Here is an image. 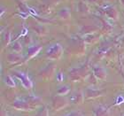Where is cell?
Wrapping results in <instances>:
<instances>
[{
	"mask_svg": "<svg viewBox=\"0 0 124 116\" xmlns=\"http://www.w3.org/2000/svg\"><path fill=\"white\" fill-rule=\"evenodd\" d=\"M63 53V47L60 44H54L47 49L46 55L47 57L51 59H60Z\"/></svg>",
	"mask_w": 124,
	"mask_h": 116,
	"instance_id": "1",
	"label": "cell"
},
{
	"mask_svg": "<svg viewBox=\"0 0 124 116\" xmlns=\"http://www.w3.org/2000/svg\"><path fill=\"white\" fill-rule=\"evenodd\" d=\"M87 74V68L85 67H76L70 70V76L73 81L80 80Z\"/></svg>",
	"mask_w": 124,
	"mask_h": 116,
	"instance_id": "2",
	"label": "cell"
},
{
	"mask_svg": "<svg viewBox=\"0 0 124 116\" xmlns=\"http://www.w3.org/2000/svg\"><path fill=\"white\" fill-rule=\"evenodd\" d=\"M101 9H102L103 13H105L107 17L113 19V20H117L118 17H119L118 11H117L116 8L114 7V6H113V5H103V6L101 7Z\"/></svg>",
	"mask_w": 124,
	"mask_h": 116,
	"instance_id": "3",
	"label": "cell"
},
{
	"mask_svg": "<svg viewBox=\"0 0 124 116\" xmlns=\"http://www.w3.org/2000/svg\"><path fill=\"white\" fill-rule=\"evenodd\" d=\"M13 75H15L18 79L21 80L22 85L25 88H27V89H31L32 88L33 83H32V82H31V80L29 79V77L28 76L27 74H24V73L20 72V71H14Z\"/></svg>",
	"mask_w": 124,
	"mask_h": 116,
	"instance_id": "4",
	"label": "cell"
},
{
	"mask_svg": "<svg viewBox=\"0 0 124 116\" xmlns=\"http://www.w3.org/2000/svg\"><path fill=\"white\" fill-rule=\"evenodd\" d=\"M93 74L98 79L104 80L106 78V71L105 68L101 67H96L93 68Z\"/></svg>",
	"mask_w": 124,
	"mask_h": 116,
	"instance_id": "5",
	"label": "cell"
},
{
	"mask_svg": "<svg viewBox=\"0 0 124 116\" xmlns=\"http://www.w3.org/2000/svg\"><path fill=\"white\" fill-rule=\"evenodd\" d=\"M13 106L17 109H21V110H28L29 109V103L23 99H16L13 103Z\"/></svg>",
	"mask_w": 124,
	"mask_h": 116,
	"instance_id": "6",
	"label": "cell"
},
{
	"mask_svg": "<svg viewBox=\"0 0 124 116\" xmlns=\"http://www.w3.org/2000/svg\"><path fill=\"white\" fill-rule=\"evenodd\" d=\"M42 50V46L40 45H31L28 48V55L29 58H33L38 54L39 52Z\"/></svg>",
	"mask_w": 124,
	"mask_h": 116,
	"instance_id": "7",
	"label": "cell"
},
{
	"mask_svg": "<svg viewBox=\"0 0 124 116\" xmlns=\"http://www.w3.org/2000/svg\"><path fill=\"white\" fill-rule=\"evenodd\" d=\"M58 14H59V16H60L61 19L67 20V19H69L70 16H71V12H70L69 8L63 7L59 11V13H58Z\"/></svg>",
	"mask_w": 124,
	"mask_h": 116,
	"instance_id": "8",
	"label": "cell"
},
{
	"mask_svg": "<svg viewBox=\"0 0 124 116\" xmlns=\"http://www.w3.org/2000/svg\"><path fill=\"white\" fill-rule=\"evenodd\" d=\"M22 59V57L19 53H10L8 55L7 60L9 62H13V63H15V62L21 61Z\"/></svg>",
	"mask_w": 124,
	"mask_h": 116,
	"instance_id": "9",
	"label": "cell"
},
{
	"mask_svg": "<svg viewBox=\"0 0 124 116\" xmlns=\"http://www.w3.org/2000/svg\"><path fill=\"white\" fill-rule=\"evenodd\" d=\"M109 112L106 108H105L104 106H100L98 107L96 113V116H109Z\"/></svg>",
	"mask_w": 124,
	"mask_h": 116,
	"instance_id": "10",
	"label": "cell"
},
{
	"mask_svg": "<svg viewBox=\"0 0 124 116\" xmlns=\"http://www.w3.org/2000/svg\"><path fill=\"white\" fill-rule=\"evenodd\" d=\"M68 92H69V87L66 85L61 86V87H60L59 90H58V93H59L60 95H66V94H67Z\"/></svg>",
	"mask_w": 124,
	"mask_h": 116,
	"instance_id": "11",
	"label": "cell"
},
{
	"mask_svg": "<svg viewBox=\"0 0 124 116\" xmlns=\"http://www.w3.org/2000/svg\"><path fill=\"white\" fill-rule=\"evenodd\" d=\"M13 50L16 53H19V52H21L22 51V46H21V44L20 42H15L14 44H13Z\"/></svg>",
	"mask_w": 124,
	"mask_h": 116,
	"instance_id": "12",
	"label": "cell"
},
{
	"mask_svg": "<svg viewBox=\"0 0 124 116\" xmlns=\"http://www.w3.org/2000/svg\"><path fill=\"white\" fill-rule=\"evenodd\" d=\"M5 84L7 86H9V87H14V86H15V83H14L13 79L11 77L10 75H7V76L5 77Z\"/></svg>",
	"mask_w": 124,
	"mask_h": 116,
	"instance_id": "13",
	"label": "cell"
},
{
	"mask_svg": "<svg viewBox=\"0 0 124 116\" xmlns=\"http://www.w3.org/2000/svg\"><path fill=\"white\" fill-rule=\"evenodd\" d=\"M11 42V34L10 32H6V33H5V36H4V37H3V44L4 45H7V44H9V43Z\"/></svg>",
	"mask_w": 124,
	"mask_h": 116,
	"instance_id": "14",
	"label": "cell"
},
{
	"mask_svg": "<svg viewBox=\"0 0 124 116\" xmlns=\"http://www.w3.org/2000/svg\"><path fill=\"white\" fill-rule=\"evenodd\" d=\"M99 94H100L99 90H94L92 89H88L87 90V96H89V97H97Z\"/></svg>",
	"mask_w": 124,
	"mask_h": 116,
	"instance_id": "15",
	"label": "cell"
},
{
	"mask_svg": "<svg viewBox=\"0 0 124 116\" xmlns=\"http://www.w3.org/2000/svg\"><path fill=\"white\" fill-rule=\"evenodd\" d=\"M88 10H89V8L85 3H80V4H79V11L85 13L86 11H88Z\"/></svg>",
	"mask_w": 124,
	"mask_h": 116,
	"instance_id": "16",
	"label": "cell"
},
{
	"mask_svg": "<svg viewBox=\"0 0 124 116\" xmlns=\"http://www.w3.org/2000/svg\"><path fill=\"white\" fill-rule=\"evenodd\" d=\"M44 5H57L60 2V0H43Z\"/></svg>",
	"mask_w": 124,
	"mask_h": 116,
	"instance_id": "17",
	"label": "cell"
},
{
	"mask_svg": "<svg viewBox=\"0 0 124 116\" xmlns=\"http://www.w3.org/2000/svg\"><path fill=\"white\" fill-rule=\"evenodd\" d=\"M36 116H48V111L45 108H44Z\"/></svg>",
	"mask_w": 124,
	"mask_h": 116,
	"instance_id": "18",
	"label": "cell"
},
{
	"mask_svg": "<svg viewBox=\"0 0 124 116\" xmlns=\"http://www.w3.org/2000/svg\"><path fill=\"white\" fill-rule=\"evenodd\" d=\"M18 15L20 16V17H21V18L26 19V18H28L30 14H29V13H21V12H20V13H18Z\"/></svg>",
	"mask_w": 124,
	"mask_h": 116,
	"instance_id": "19",
	"label": "cell"
},
{
	"mask_svg": "<svg viewBox=\"0 0 124 116\" xmlns=\"http://www.w3.org/2000/svg\"><path fill=\"white\" fill-rule=\"evenodd\" d=\"M123 102H124V98L122 97V96H119V97L117 98L116 102H115V103L116 104H122V103H123Z\"/></svg>",
	"mask_w": 124,
	"mask_h": 116,
	"instance_id": "20",
	"label": "cell"
},
{
	"mask_svg": "<svg viewBox=\"0 0 124 116\" xmlns=\"http://www.w3.org/2000/svg\"><path fill=\"white\" fill-rule=\"evenodd\" d=\"M67 116H83V114H81L80 112H73L71 114H69Z\"/></svg>",
	"mask_w": 124,
	"mask_h": 116,
	"instance_id": "21",
	"label": "cell"
},
{
	"mask_svg": "<svg viewBox=\"0 0 124 116\" xmlns=\"http://www.w3.org/2000/svg\"><path fill=\"white\" fill-rule=\"evenodd\" d=\"M27 35H28V29H27L26 28H23V29H22V31H21V33L20 34V36H27Z\"/></svg>",
	"mask_w": 124,
	"mask_h": 116,
	"instance_id": "22",
	"label": "cell"
},
{
	"mask_svg": "<svg viewBox=\"0 0 124 116\" xmlns=\"http://www.w3.org/2000/svg\"><path fill=\"white\" fill-rule=\"evenodd\" d=\"M57 79H58V81H60V82H61V81L63 80V74H62V73H59V74H58Z\"/></svg>",
	"mask_w": 124,
	"mask_h": 116,
	"instance_id": "23",
	"label": "cell"
},
{
	"mask_svg": "<svg viewBox=\"0 0 124 116\" xmlns=\"http://www.w3.org/2000/svg\"><path fill=\"white\" fill-rule=\"evenodd\" d=\"M5 12H6V8H5L3 5H1V17L3 16V14H4Z\"/></svg>",
	"mask_w": 124,
	"mask_h": 116,
	"instance_id": "24",
	"label": "cell"
},
{
	"mask_svg": "<svg viewBox=\"0 0 124 116\" xmlns=\"http://www.w3.org/2000/svg\"><path fill=\"white\" fill-rule=\"evenodd\" d=\"M90 3H93V4H97V3H99L101 0H87Z\"/></svg>",
	"mask_w": 124,
	"mask_h": 116,
	"instance_id": "25",
	"label": "cell"
},
{
	"mask_svg": "<svg viewBox=\"0 0 124 116\" xmlns=\"http://www.w3.org/2000/svg\"><path fill=\"white\" fill-rule=\"evenodd\" d=\"M120 1H121V3H122V5H123V6H124V0H120Z\"/></svg>",
	"mask_w": 124,
	"mask_h": 116,
	"instance_id": "26",
	"label": "cell"
},
{
	"mask_svg": "<svg viewBox=\"0 0 124 116\" xmlns=\"http://www.w3.org/2000/svg\"><path fill=\"white\" fill-rule=\"evenodd\" d=\"M122 77H123V79H124V73H122Z\"/></svg>",
	"mask_w": 124,
	"mask_h": 116,
	"instance_id": "27",
	"label": "cell"
},
{
	"mask_svg": "<svg viewBox=\"0 0 124 116\" xmlns=\"http://www.w3.org/2000/svg\"><path fill=\"white\" fill-rule=\"evenodd\" d=\"M22 2H26V1H28V0H21Z\"/></svg>",
	"mask_w": 124,
	"mask_h": 116,
	"instance_id": "28",
	"label": "cell"
}]
</instances>
